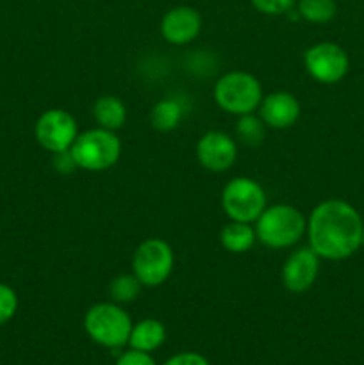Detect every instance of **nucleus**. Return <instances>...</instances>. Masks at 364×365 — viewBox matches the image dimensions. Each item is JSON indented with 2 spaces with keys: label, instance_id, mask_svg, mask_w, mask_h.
I'll use <instances>...</instances> for the list:
<instances>
[{
  "label": "nucleus",
  "instance_id": "4468645a",
  "mask_svg": "<svg viewBox=\"0 0 364 365\" xmlns=\"http://www.w3.org/2000/svg\"><path fill=\"white\" fill-rule=\"evenodd\" d=\"M166 341V328L161 321L152 319H141L139 323L132 324L131 337H128V346L138 351L152 353L159 349Z\"/></svg>",
  "mask_w": 364,
  "mask_h": 365
},
{
  "label": "nucleus",
  "instance_id": "423d86ee",
  "mask_svg": "<svg viewBox=\"0 0 364 365\" xmlns=\"http://www.w3.org/2000/svg\"><path fill=\"white\" fill-rule=\"evenodd\" d=\"M268 207L263 185L250 177H236L221 191V209L231 221L256 223Z\"/></svg>",
  "mask_w": 364,
  "mask_h": 365
},
{
  "label": "nucleus",
  "instance_id": "b1692460",
  "mask_svg": "<svg viewBox=\"0 0 364 365\" xmlns=\"http://www.w3.org/2000/svg\"><path fill=\"white\" fill-rule=\"evenodd\" d=\"M116 365H157L156 360L150 356V353L138 351V349H128L118 356Z\"/></svg>",
  "mask_w": 364,
  "mask_h": 365
},
{
  "label": "nucleus",
  "instance_id": "412c9836",
  "mask_svg": "<svg viewBox=\"0 0 364 365\" xmlns=\"http://www.w3.org/2000/svg\"><path fill=\"white\" fill-rule=\"evenodd\" d=\"M18 310V296L9 285L0 284V327L14 317Z\"/></svg>",
  "mask_w": 364,
  "mask_h": 365
},
{
  "label": "nucleus",
  "instance_id": "9d476101",
  "mask_svg": "<svg viewBox=\"0 0 364 365\" xmlns=\"http://www.w3.org/2000/svg\"><path fill=\"white\" fill-rule=\"evenodd\" d=\"M196 159L211 173H223L238 159V143L225 132H206L196 143Z\"/></svg>",
  "mask_w": 364,
  "mask_h": 365
},
{
  "label": "nucleus",
  "instance_id": "39448f33",
  "mask_svg": "<svg viewBox=\"0 0 364 365\" xmlns=\"http://www.w3.org/2000/svg\"><path fill=\"white\" fill-rule=\"evenodd\" d=\"M84 330L96 344L118 349L128 344L132 321L118 303H96L86 312Z\"/></svg>",
  "mask_w": 364,
  "mask_h": 365
},
{
  "label": "nucleus",
  "instance_id": "f257e3e1",
  "mask_svg": "<svg viewBox=\"0 0 364 365\" xmlns=\"http://www.w3.org/2000/svg\"><path fill=\"white\" fill-rule=\"evenodd\" d=\"M364 223L359 212L343 200H325L307 220L309 246L320 259L345 260L363 246Z\"/></svg>",
  "mask_w": 364,
  "mask_h": 365
},
{
  "label": "nucleus",
  "instance_id": "1a4fd4ad",
  "mask_svg": "<svg viewBox=\"0 0 364 365\" xmlns=\"http://www.w3.org/2000/svg\"><path fill=\"white\" fill-rule=\"evenodd\" d=\"M36 141L50 153L70 150L79 135L77 121L68 110L49 109L34 125Z\"/></svg>",
  "mask_w": 364,
  "mask_h": 365
},
{
  "label": "nucleus",
  "instance_id": "20e7f679",
  "mask_svg": "<svg viewBox=\"0 0 364 365\" xmlns=\"http://www.w3.org/2000/svg\"><path fill=\"white\" fill-rule=\"evenodd\" d=\"M70 152L79 170L106 171L120 159L121 141L116 132L96 127L79 134Z\"/></svg>",
  "mask_w": 364,
  "mask_h": 365
},
{
  "label": "nucleus",
  "instance_id": "f03ea898",
  "mask_svg": "<svg viewBox=\"0 0 364 365\" xmlns=\"http://www.w3.org/2000/svg\"><path fill=\"white\" fill-rule=\"evenodd\" d=\"M256 237L264 246L284 250L295 246L307 230V220L296 207L277 203L263 210L256 221Z\"/></svg>",
  "mask_w": 364,
  "mask_h": 365
},
{
  "label": "nucleus",
  "instance_id": "a211bd4d",
  "mask_svg": "<svg viewBox=\"0 0 364 365\" xmlns=\"http://www.w3.org/2000/svg\"><path fill=\"white\" fill-rule=\"evenodd\" d=\"M338 13L335 0H298V14L310 24H327Z\"/></svg>",
  "mask_w": 364,
  "mask_h": 365
},
{
  "label": "nucleus",
  "instance_id": "393cba45",
  "mask_svg": "<svg viewBox=\"0 0 364 365\" xmlns=\"http://www.w3.org/2000/svg\"><path fill=\"white\" fill-rule=\"evenodd\" d=\"M163 365H211V364L207 362L206 356H202L200 353L184 351V353H177V355H173Z\"/></svg>",
  "mask_w": 364,
  "mask_h": 365
},
{
  "label": "nucleus",
  "instance_id": "7ed1b4c3",
  "mask_svg": "<svg viewBox=\"0 0 364 365\" xmlns=\"http://www.w3.org/2000/svg\"><path fill=\"white\" fill-rule=\"evenodd\" d=\"M214 102L221 110L236 116L250 114L259 109L263 100V86L246 71H228L221 75L213 89Z\"/></svg>",
  "mask_w": 364,
  "mask_h": 365
},
{
  "label": "nucleus",
  "instance_id": "6e6552de",
  "mask_svg": "<svg viewBox=\"0 0 364 365\" xmlns=\"http://www.w3.org/2000/svg\"><path fill=\"white\" fill-rule=\"evenodd\" d=\"M303 66L314 81L335 84L348 73L350 59L345 48L330 41L313 45L303 56Z\"/></svg>",
  "mask_w": 364,
  "mask_h": 365
},
{
  "label": "nucleus",
  "instance_id": "a878e982",
  "mask_svg": "<svg viewBox=\"0 0 364 365\" xmlns=\"http://www.w3.org/2000/svg\"><path fill=\"white\" fill-rule=\"evenodd\" d=\"M363 246H364V228H363Z\"/></svg>",
  "mask_w": 364,
  "mask_h": 365
},
{
  "label": "nucleus",
  "instance_id": "2eb2a0df",
  "mask_svg": "<svg viewBox=\"0 0 364 365\" xmlns=\"http://www.w3.org/2000/svg\"><path fill=\"white\" fill-rule=\"evenodd\" d=\"M93 118L98 127L116 132L121 128L127 120V107L118 96L103 95L93 103Z\"/></svg>",
  "mask_w": 364,
  "mask_h": 365
},
{
  "label": "nucleus",
  "instance_id": "dca6fc26",
  "mask_svg": "<svg viewBox=\"0 0 364 365\" xmlns=\"http://www.w3.org/2000/svg\"><path fill=\"white\" fill-rule=\"evenodd\" d=\"M256 241V228L252 223L231 221L220 232L221 246L231 253H246Z\"/></svg>",
  "mask_w": 364,
  "mask_h": 365
},
{
  "label": "nucleus",
  "instance_id": "6ab92c4d",
  "mask_svg": "<svg viewBox=\"0 0 364 365\" xmlns=\"http://www.w3.org/2000/svg\"><path fill=\"white\" fill-rule=\"evenodd\" d=\"M266 134V125L259 116H253V113L239 116L236 123V135L239 141L246 146H257L263 143Z\"/></svg>",
  "mask_w": 364,
  "mask_h": 365
},
{
  "label": "nucleus",
  "instance_id": "ddd939ff",
  "mask_svg": "<svg viewBox=\"0 0 364 365\" xmlns=\"http://www.w3.org/2000/svg\"><path fill=\"white\" fill-rule=\"evenodd\" d=\"M259 118L270 128H289L298 121L300 102L291 93L273 91L261 100Z\"/></svg>",
  "mask_w": 364,
  "mask_h": 365
},
{
  "label": "nucleus",
  "instance_id": "4be33fe9",
  "mask_svg": "<svg viewBox=\"0 0 364 365\" xmlns=\"http://www.w3.org/2000/svg\"><path fill=\"white\" fill-rule=\"evenodd\" d=\"M250 2L259 13L278 16V14H288L289 11H293L296 0H250Z\"/></svg>",
  "mask_w": 364,
  "mask_h": 365
},
{
  "label": "nucleus",
  "instance_id": "9b49d317",
  "mask_svg": "<svg viewBox=\"0 0 364 365\" xmlns=\"http://www.w3.org/2000/svg\"><path fill=\"white\" fill-rule=\"evenodd\" d=\"M318 273H320V257L316 255V252L310 246L298 248L285 259L282 266V285L293 294H302L313 287Z\"/></svg>",
  "mask_w": 364,
  "mask_h": 365
},
{
  "label": "nucleus",
  "instance_id": "aec40b11",
  "mask_svg": "<svg viewBox=\"0 0 364 365\" xmlns=\"http://www.w3.org/2000/svg\"><path fill=\"white\" fill-rule=\"evenodd\" d=\"M141 282L136 278V274H118L109 285V294L114 303H131L134 302L141 291Z\"/></svg>",
  "mask_w": 364,
  "mask_h": 365
},
{
  "label": "nucleus",
  "instance_id": "f3484780",
  "mask_svg": "<svg viewBox=\"0 0 364 365\" xmlns=\"http://www.w3.org/2000/svg\"><path fill=\"white\" fill-rule=\"evenodd\" d=\"M184 118V106L177 98H163L150 110V123L159 132H171Z\"/></svg>",
  "mask_w": 364,
  "mask_h": 365
},
{
  "label": "nucleus",
  "instance_id": "0eeeda50",
  "mask_svg": "<svg viewBox=\"0 0 364 365\" xmlns=\"http://www.w3.org/2000/svg\"><path fill=\"white\" fill-rule=\"evenodd\" d=\"M173 250L159 237L145 239L132 255V273L143 287H159L173 271Z\"/></svg>",
  "mask_w": 364,
  "mask_h": 365
},
{
  "label": "nucleus",
  "instance_id": "5701e85b",
  "mask_svg": "<svg viewBox=\"0 0 364 365\" xmlns=\"http://www.w3.org/2000/svg\"><path fill=\"white\" fill-rule=\"evenodd\" d=\"M52 166L54 170L61 175H70L74 173L75 170H79L77 163H75L70 150H63V152L52 153Z\"/></svg>",
  "mask_w": 364,
  "mask_h": 365
},
{
  "label": "nucleus",
  "instance_id": "f8f14e48",
  "mask_svg": "<svg viewBox=\"0 0 364 365\" xmlns=\"http://www.w3.org/2000/svg\"><path fill=\"white\" fill-rule=\"evenodd\" d=\"M161 36L170 45H189L202 31V16L195 7L177 6L164 13L159 25Z\"/></svg>",
  "mask_w": 364,
  "mask_h": 365
}]
</instances>
